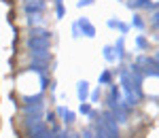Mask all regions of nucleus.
I'll list each match as a JSON object with an SVG mask.
<instances>
[{
	"mask_svg": "<svg viewBox=\"0 0 159 138\" xmlns=\"http://www.w3.org/2000/svg\"><path fill=\"white\" fill-rule=\"evenodd\" d=\"M28 55H30L32 64H43V66H49L53 60L49 49H28Z\"/></svg>",
	"mask_w": 159,
	"mask_h": 138,
	"instance_id": "nucleus-1",
	"label": "nucleus"
},
{
	"mask_svg": "<svg viewBox=\"0 0 159 138\" xmlns=\"http://www.w3.org/2000/svg\"><path fill=\"white\" fill-rule=\"evenodd\" d=\"M47 9V2L45 0H24V4H21V11L24 15H38V13H43Z\"/></svg>",
	"mask_w": 159,
	"mask_h": 138,
	"instance_id": "nucleus-2",
	"label": "nucleus"
},
{
	"mask_svg": "<svg viewBox=\"0 0 159 138\" xmlns=\"http://www.w3.org/2000/svg\"><path fill=\"white\" fill-rule=\"evenodd\" d=\"M125 7L129 11H140V9H147L148 13L157 11V2L155 0H125Z\"/></svg>",
	"mask_w": 159,
	"mask_h": 138,
	"instance_id": "nucleus-3",
	"label": "nucleus"
},
{
	"mask_svg": "<svg viewBox=\"0 0 159 138\" xmlns=\"http://www.w3.org/2000/svg\"><path fill=\"white\" fill-rule=\"evenodd\" d=\"M45 106H47V100H38V102H32V104H21V111H24V115L43 117L45 115Z\"/></svg>",
	"mask_w": 159,
	"mask_h": 138,
	"instance_id": "nucleus-4",
	"label": "nucleus"
},
{
	"mask_svg": "<svg viewBox=\"0 0 159 138\" xmlns=\"http://www.w3.org/2000/svg\"><path fill=\"white\" fill-rule=\"evenodd\" d=\"M76 28H79L81 36L96 38V25L89 21V17H79V19H76Z\"/></svg>",
	"mask_w": 159,
	"mask_h": 138,
	"instance_id": "nucleus-5",
	"label": "nucleus"
},
{
	"mask_svg": "<svg viewBox=\"0 0 159 138\" xmlns=\"http://www.w3.org/2000/svg\"><path fill=\"white\" fill-rule=\"evenodd\" d=\"M55 115H57V117L61 119L64 127H70L74 121H76V113H74V111H70L68 106H61V104L57 106V108H55Z\"/></svg>",
	"mask_w": 159,
	"mask_h": 138,
	"instance_id": "nucleus-6",
	"label": "nucleus"
},
{
	"mask_svg": "<svg viewBox=\"0 0 159 138\" xmlns=\"http://www.w3.org/2000/svg\"><path fill=\"white\" fill-rule=\"evenodd\" d=\"M28 49H51V38L45 36H28L25 38Z\"/></svg>",
	"mask_w": 159,
	"mask_h": 138,
	"instance_id": "nucleus-7",
	"label": "nucleus"
},
{
	"mask_svg": "<svg viewBox=\"0 0 159 138\" xmlns=\"http://www.w3.org/2000/svg\"><path fill=\"white\" fill-rule=\"evenodd\" d=\"M112 51L117 55V62H125L127 60V49H125V36H119L117 43L112 45Z\"/></svg>",
	"mask_w": 159,
	"mask_h": 138,
	"instance_id": "nucleus-8",
	"label": "nucleus"
},
{
	"mask_svg": "<svg viewBox=\"0 0 159 138\" xmlns=\"http://www.w3.org/2000/svg\"><path fill=\"white\" fill-rule=\"evenodd\" d=\"M106 25H108L110 30H119V34H121V36H125V34L129 32V24L121 21L119 17H110L108 21H106Z\"/></svg>",
	"mask_w": 159,
	"mask_h": 138,
	"instance_id": "nucleus-9",
	"label": "nucleus"
},
{
	"mask_svg": "<svg viewBox=\"0 0 159 138\" xmlns=\"http://www.w3.org/2000/svg\"><path fill=\"white\" fill-rule=\"evenodd\" d=\"M76 98H79V102H87V98H89V83L87 81H79V85H76Z\"/></svg>",
	"mask_w": 159,
	"mask_h": 138,
	"instance_id": "nucleus-10",
	"label": "nucleus"
},
{
	"mask_svg": "<svg viewBox=\"0 0 159 138\" xmlns=\"http://www.w3.org/2000/svg\"><path fill=\"white\" fill-rule=\"evenodd\" d=\"M25 21L30 28H38V25H45V17H43V13H38V15H25Z\"/></svg>",
	"mask_w": 159,
	"mask_h": 138,
	"instance_id": "nucleus-11",
	"label": "nucleus"
},
{
	"mask_svg": "<svg viewBox=\"0 0 159 138\" xmlns=\"http://www.w3.org/2000/svg\"><path fill=\"white\" fill-rule=\"evenodd\" d=\"M134 45L140 51H151V40H148L144 34H138V36H136V40H134Z\"/></svg>",
	"mask_w": 159,
	"mask_h": 138,
	"instance_id": "nucleus-12",
	"label": "nucleus"
},
{
	"mask_svg": "<svg viewBox=\"0 0 159 138\" xmlns=\"http://www.w3.org/2000/svg\"><path fill=\"white\" fill-rule=\"evenodd\" d=\"M102 55H104V60L108 64L117 62V55H115V51H112V45H104V47H102Z\"/></svg>",
	"mask_w": 159,
	"mask_h": 138,
	"instance_id": "nucleus-13",
	"label": "nucleus"
},
{
	"mask_svg": "<svg viewBox=\"0 0 159 138\" xmlns=\"http://www.w3.org/2000/svg\"><path fill=\"white\" fill-rule=\"evenodd\" d=\"M144 19H142V15L138 11H134V17H132V21H129V28H136V30H144Z\"/></svg>",
	"mask_w": 159,
	"mask_h": 138,
	"instance_id": "nucleus-14",
	"label": "nucleus"
},
{
	"mask_svg": "<svg viewBox=\"0 0 159 138\" xmlns=\"http://www.w3.org/2000/svg\"><path fill=\"white\" fill-rule=\"evenodd\" d=\"M112 83V72H110L108 68H104L98 76V85H110Z\"/></svg>",
	"mask_w": 159,
	"mask_h": 138,
	"instance_id": "nucleus-15",
	"label": "nucleus"
},
{
	"mask_svg": "<svg viewBox=\"0 0 159 138\" xmlns=\"http://www.w3.org/2000/svg\"><path fill=\"white\" fill-rule=\"evenodd\" d=\"M100 98H102V85H98L93 91H89V98H87V102H89V104H96V102H100Z\"/></svg>",
	"mask_w": 159,
	"mask_h": 138,
	"instance_id": "nucleus-16",
	"label": "nucleus"
},
{
	"mask_svg": "<svg viewBox=\"0 0 159 138\" xmlns=\"http://www.w3.org/2000/svg\"><path fill=\"white\" fill-rule=\"evenodd\" d=\"M148 21H151V30L157 34V28H159V13H157V11H151V17H148Z\"/></svg>",
	"mask_w": 159,
	"mask_h": 138,
	"instance_id": "nucleus-17",
	"label": "nucleus"
},
{
	"mask_svg": "<svg viewBox=\"0 0 159 138\" xmlns=\"http://www.w3.org/2000/svg\"><path fill=\"white\" fill-rule=\"evenodd\" d=\"M55 17H57V19H64V17H66V7H64V2H55Z\"/></svg>",
	"mask_w": 159,
	"mask_h": 138,
	"instance_id": "nucleus-18",
	"label": "nucleus"
},
{
	"mask_svg": "<svg viewBox=\"0 0 159 138\" xmlns=\"http://www.w3.org/2000/svg\"><path fill=\"white\" fill-rule=\"evenodd\" d=\"M91 108H93V106H91L89 102H81V104H79V113H81V115H85V117H87L89 113H91Z\"/></svg>",
	"mask_w": 159,
	"mask_h": 138,
	"instance_id": "nucleus-19",
	"label": "nucleus"
},
{
	"mask_svg": "<svg viewBox=\"0 0 159 138\" xmlns=\"http://www.w3.org/2000/svg\"><path fill=\"white\" fill-rule=\"evenodd\" d=\"M70 134H72V132H70L68 127H60V130H57V138H70Z\"/></svg>",
	"mask_w": 159,
	"mask_h": 138,
	"instance_id": "nucleus-20",
	"label": "nucleus"
},
{
	"mask_svg": "<svg viewBox=\"0 0 159 138\" xmlns=\"http://www.w3.org/2000/svg\"><path fill=\"white\" fill-rule=\"evenodd\" d=\"M91 4H96V0H76V7H79V9H83V7H91Z\"/></svg>",
	"mask_w": 159,
	"mask_h": 138,
	"instance_id": "nucleus-21",
	"label": "nucleus"
},
{
	"mask_svg": "<svg viewBox=\"0 0 159 138\" xmlns=\"http://www.w3.org/2000/svg\"><path fill=\"white\" fill-rule=\"evenodd\" d=\"M79 136H81V138H93V130H91V126L85 127V130H83V132H81Z\"/></svg>",
	"mask_w": 159,
	"mask_h": 138,
	"instance_id": "nucleus-22",
	"label": "nucleus"
},
{
	"mask_svg": "<svg viewBox=\"0 0 159 138\" xmlns=\"http://www.w3.org/2000/svg\"><path fill=\"white\" fill-rule=\"evenodd\" d=\"M87 117H89V121L93 123V121H96V119H98V117H100V111H93V108H91V113L87 115Z\"/></svg>",
	"mask_w": 159,
	"mask_h": 138,
	"instance_id": "nucleus-23",
	"label": "nucleus"
},
{
	"mask_svg": "<svg viewBox=\"0 0 159 138\" xmlns=\"http://www.w3.org/2000/svg\"><path fill=\"white\" fill-rule=\"evenodd\" d=\"M72 36L74 38H81V32H79V28H76V21L72 24Z\"/></svg>",
	"mask_w": 159,
	"mask_h": 138,
	"instance_id": "nucleus-24",
	"label": "nucleus"
},
{
	"mask_svg": "<svg viewBox=\"0 0 159 138\" xmlns=\"http://www.w3.org/2000/svg\"><path fill=\"white\" fill-rule=\"evenodd\" d=\"M70 138H81V136H79V134H70Z\"/></svg>",
	"mask_w": 159,
	"mask_h": 138,
	"instance_id": "nucleus-25",
	"label": "nucleus"
},
{
	"mask_svg": "<svg viewBox=\"0 0 159 138\" xmlns=\"http://www.w3.org/2000/svg\"><path fill=\"white\" fill-rule=\"evenodd\" d=\"M53 2H64V0H53Z\"/></svg>",
	"mask_w": 159,
	"mask_h": 138,
	"instance_id": "nucleus-26",
	"label": "nucleus"
}]
</instances>
